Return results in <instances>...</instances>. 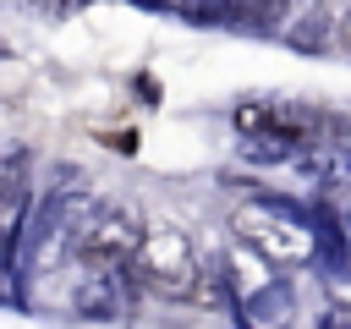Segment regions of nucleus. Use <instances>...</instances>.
<instances>
[{
  "instance_id": "obj_1",
  "label": "nucleus",
  "mask_w": 351,
  "mask_h": 329,
  "mask_svg": "<svg viewBox=\"0 0 351 329\" xmlns=\"http://www.w3.org/2000/svg\"><path fill=\"white\" fill-rule=\"evenodd\" d=\"M121 274H132V280H137L143 291H154V296H176V302H219L214 274L203 269L192 236L176 230V225H154V230L143 225V241H137V252H132V263H126Z\"/></svg>"
},
{
  "instance_id": "obj_2",
  "label": "nucleus",
  "mask_w": 351,
  "mask_h": 329,
  "mask_svg": "<svg viewBox=\"0 0 351 329\" xmlns=\"http://www.w3.org/2000/svg\"><path fill=\"white\" fill-rule=\"evenodd\" d=\"M137 241H143L137 214L99 208V214H88V219L71 225V263H82V269H126L132 252H137Z\"/></svg>"
},
{
  "instance_id": "obj_3",
  "label": "nucleus",
  "mask_w": 351,
  "mask_h": 329,
  "mask_svg": "<svg viewBox=\"0 0 351 329\" xmlns=\"http://www.w3.org/2000/svg\"><path fill=\"white\" fill-rule=\"evenodd\" d=\"M77 313L82 318H115L121 307V269H82L77 263Z\"/></svg>"
},
{
  "instance_id": "obj_4",
  "label": "nucleus",
  "mask_w": 351,
  "mask_h": 329,
  "mask_svg": "<svg viewBox=\"0 0 351 329\" xmlns=\"http://www.w3.org/2000/svg\"><path fill=\"white\" fill-rule=\"evenodd\" d=\"M285 5H291V0H230L225 22H236V27H252V33H280V22H285Z\"/></svg>"
},
{
  "instance_id": "obj_5",
  "label": "nucleus",
  "mask_w": 351,
  "mask_h": 329,
  "mask_svg": "<svg viewBox=\"0 0 351 329\" xmlns=\"http://www.w3.org/2000/svg\"><path fill=\"white\" fill-rule=\"evenodd\" d=\"M269 110H274V104H258V99H252V104H236V126H241L247 137H263V132H269Z\"/></svg>"
},
{
  "instance_id": "obj_6",
  "label": "nucleus",
  "mask_w": 351,
  "mask_h": 329,
  "mask_svg": "<svg viewBox=\"0 0 351 329\" xmlns=\"http://www.w3.org/2000/svg\"><path fill=\"white\" fill-rule=\"evenodd\" d=\"M335 38H340V49H346V55H351V5H346V11H340V27H335Z\"/></svg>"
},
{
  "instance_id": "obj_7",
  "label": "nucleus",
  "mask_w": 351,
  "mask_h": 329,
  "mask_svg": "<svg viewBox=\"0 0 351 329\" xmlns=\"http://www.w3.org/2000/svg\"><path fill=\"white\" fill-rule=\"evenodd\" d=\"M38 5H49V11H66V0H38Z\"/></svg>"
}]
</instances>
